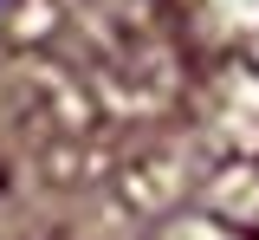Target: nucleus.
<instances>
[{
  "mask_svg": "<svg viewBox=\"0 0 259 240\" xmlns=\"http://www.w3.org/2000/svg\"><path fill=\"white\" fill-rule=\"evenodd\" d=\"M0 188H7V175H0Z\"/></svg>",
  "mask_w": 259,
  "mask_h": 240,
  "instance_id": "obj_2",
  "label": "nucleus"
},
{
  "mask_svg": "<svg viewBox=\"0 0 259 240\" xmlns=\"http://www.w3.org/2000/svg\"><path fill=\"white\" fill-rule=\"evenodd\" d=\"M233 240H259V234H233Z\"/></svg>",
  "mask_w": 259,
  "mask_h": 240,
  "instance_id": "obj_1",
  "label": "nucleus"
}]
</instances>
